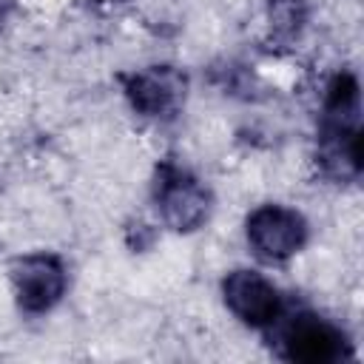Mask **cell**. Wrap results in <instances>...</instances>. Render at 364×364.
<instances>
[{
	"label": "cell",
	"instance_id": "1",
	"mask_svg": "<svg viewBox=\"0 0 364 364\" xmlns=\"http://www.w3.org/2000/svg\"><path fill=\"white\" fill-rule=\"evenodd\" d=\"M316 162L338 182H353L361 173V97L350 71L336 74L327 88Z\"/></svg>",
	"mask_w": 364,
	"mask_h": 364
},
{
	"label": "cell",
	"instance_id": "2",
	"mask_svg": "<svg viewBox=\"0 0 364 364\" xmlns=\"http://www.w3.org/2000/svg\"><path fill=\"white\" fill-rule=\"evenodd\" d=\"M210 191L173 159H162L154 173V205L171 230L191 233L210 216Z\"/></svg>",
	"mask_w": 364,
	"mask_h": 364
},
{
	"label": "cell",
	"instance_id": "3",
	"mask_svg": "<svg viewBox=\"0 0 364 364\" xmlns=\"http://www.w3.org/2000/svg\"><path fill=\"white\" fill-rule=\"evenodd\" d=\"M282 355L301 364H333L353 355L350 338L341 327L318 313H296L279 330Z\"/></svg>",
	"mask_w": 364,
	"mask_h": 364
},
{
	"label": "cell",
	"instance_id": "4",
	"mask_svg": "<svg viewBox=\"0 0 364 364\" xmlns=\"http://www.w3.org/2000/svg\"><path fill=\"white\" fill-rule=\"evenodd\" d=\"M247 245L262 262H284L307 242V222L284 205H262L247 216Z\"/></svg>",
	"mask_w": 364,
	"mask_h": 364
},
{
	"label": "cell",
	"instance_id": "5",
	"mask_svg": "<svg viewBox=\"0 0 364 364\" xmlns=\"http://www.w3.org/2000/svg\"><path fill=\"white\" fill-rule=\"evenodd\" d=\"M131 108L148 119H173L185 105L188 77L173 65H151L122 77Z\"/></svg>",
	"mask_w": 364,
	"mask_h": 364
},
{
	"label": "cell",
	"instance_id": "6",
	"mask_svg": "<svg viewBox=\"0 0 364 364\" xmlns=\"http://www.w3.org/2000/svg\"><path fill=\"white\" fill-rule=\"evenodd\" d=\"M65 282V267L54 253H31L11 267L14 296L26 313H48L63 299Z\"/></svg>",
	"mask_w": 364,
	"mask_h": 364
},
{
	"label": "cell",
	"instance_id": "7",
	"mask_svg": "<svg viewBox=\"0 0 364 364\" xmlns=\"http://www.w3.org/2000/svg\"><path fill=\"white\" fill-rule=\"evenodd\" d=\"M222 296L228 310L247 327H270L282 316V296L262 273L253 270L228 273L222 282Z\"/></svg>",
	"mask_w": 364,
	"mask_h": 364
},
{
	"label": "cell",
	"instance_id": "8",
	"mask_svg": "<svg viewBox=\"0 0 364 364\" xmlns=\"http://www.w3.org/2000/svg\"><path fill=\"white\" fill-rule=\"evenodd\" d=\"M267 17H270V28L279 40H293L304 28L307 6H304V0H270Z\"/></svg>",
	"mask_w": 364,
	"mask_h": 364
},
{
	"label": "cell",
	"instance_id": "9",
	"mask_svg": "<svg viewBox=\"0 0 364 364\" xmlns=\"http://www.w3.org/2000/svg\"><path fill=\"white\" fill-rule=\"evenodd\" d=\"M94 3H108V0H94Z\"/></svg>",
	"mask_w": 364,
	"mask_h": 364
}]
</instances>
